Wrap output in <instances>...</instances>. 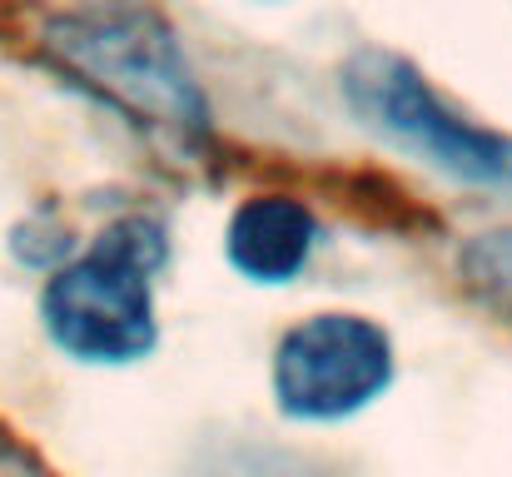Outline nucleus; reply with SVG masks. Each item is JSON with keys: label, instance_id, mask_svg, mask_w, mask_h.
<instances>
[{"label": "nucleus", "instance_id": "6", "mask_svg": "<svg viewBox=\"0 0 512 477\" xmlns=\"http://www.w3.org/2000/svg\"><path fill=\"white\" fill-rule=\"evenodd\" d=\"M463 269H468V279H473L483 294L512 304V229L478 234V239L468 244V254H463Z\"/></svg>", "mask_w": 512, "mask_h": 477}, {"label": "nucleus", "instance_id": "5", "mask_svg": "<svg viewBox=\"0 0 512 477\" xmlns=\"http://www.w3.org/2000/svg\"><path fill=\"white\" fill-rule=\"evenodd\" d=\"M319 219L294 194H254L224 224V259L249 284H294L314 259Z\"/></svg>", "mask_w": 512, "mask_h": 477}, {"label": "nucleus", "instance_id": "4", "mask_svg": "<svg viewBox=\"0 0 512 477\" xmlns=\"http://www.w3.org/2000/svg\"><path fill=\"white\" fill-rule=\"evenodd\" d=\"M274 403L299 423H339L393 383V343L363 314H309L274 348Z\"/></svg>", "mask_w": 512, "mask_h": 477}, {"label": "nucleus", "instance_id": "3", "mask_svg": "<svg viewBox=\"0 0 512 477\" xmlns=\"http://www.w3.org/2000/svg\"><path fill=\"white\" fill-rule=\"evenodd\" d=\"M339 80L348 110L388 145L418 155L453 179L512 189V135L483 130L448 100H438V90L423 80L413 60L393 50H353Z\"/></svg>", "mask_w": 512, "mask_h": 477}, {"label": "nucleus", "instance_id": "2", "mask_svg": "<svg viewBox=\"0 0 512 477\" xmlns=\"http://www.w3.org/2000/svg\"><path fill=\"white\" fill-rule=\"evenodd\" d=\"M165 264V229L120 219L95 244L50 274L40 318L50 338L80 363H135L155 348V274Z\"/></svg>", "mask_w": 512, "mask_h": 477}, {"label": "nucleus", "instance_id": "1", "mask_svg": "<svg viewBox=\"0 0 512 477\" xmlns=\"http://www.w3.org/2000/svg\"><path fill=\"white\" fill-rule=\"evenodd\" d=\"M45 55L60 75L165 145L209 135V100L179 35L140 0H100L55 15L45 25Z\"/></svg>", "mask_w": 512, "mask_h": 477}]
</instances>
